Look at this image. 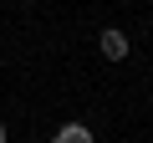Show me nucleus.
Instances as JSON below:
<instances>
[{
	"instance_id": "1",
	"label": "nucleus",
	"mask_w": 153,
	"mask_h": 143,
	"mask_svg": "<svg viewBox=\"0 0 153 143\" xmlns=\"http://www.w3.org/2000/svg\"><path fill=\"white\" fill-rule=\"evenodd\" d=\"M97 46H102V56H107V61H123V56H128V36H123L117 26H107Z\"/></svg>"
},
{
	"instance_id": "2",
	"label": "nucleus",
	"mask_w": 153,
	"mask_h": 143,
	"mask_svg": "<svg viewBox=\"0 0 153 143\" xmlns=\"http://www.w3.org/2000/svg\"><path fill=\"white\" fill-rule=\"evenodd\" d=\"M51 143H97V138H92V128H87V123H61Z\"/></svg>"
},
{
	"instance_id": "3",
	"label": "nucleus",
	"mask_w": 153,
	"mask_h": 143,
	"mask_svg": "<svg viewBox=\"0 0 153 143\" xmlns=\"http://www.w3.org/2000/svg\"><path fill=\"white\" fill-rule=\"evenodd\" d=\"M5 138H10V133H5V123H0V143H5Z\"/></svg>"
}]
</instances>
